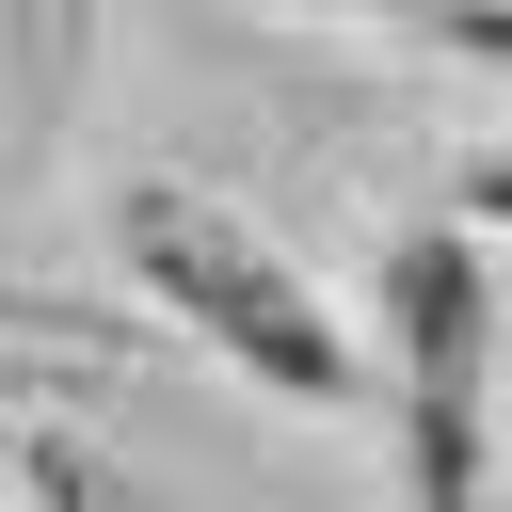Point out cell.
<instances>
[{"label": "cell", "mask_w": 512, "mask_h": 512, "mask_svg": "<svg viewBox=\"0 0 512 512\" xmlns=\"http://www.w3.org/2000/svg\"><path fill=\"white\" fill-rule=\"evenodd\" d=\"M112 256H128L144 304L192 320L240 384H272V400H352V384H368L352 336H336V304L288 272V240H272L256 208H224V192H192V176H128V192H112Z\"/></svg>", "instance_id": "6da1fadb"}, {"label": "cell", "mask_w": 512, "mask_h": 512, "mask_svg": "<svg viewBox=\"0 0 512 512\" xmlns=\"http://www.w3.org/2000/svg\"><path fill=\"white\" fill-rule=\"evenodd\" d=\"M496 256L480 224H384V416H400V496L480 512L496 480Z\"/></svg>", "instance_id": "7a4b0ae2"}, {"label": "cell", "mask_w": 512, "mask_h": 512, "mask_svg": "<svg viewBox=\"0 0 512 512\" xmlns=\"http://www.w3.org/2000/svg\"><path fill=\"white\" fill-rule=\"evenodd\" d=\"M144 320L96 304V288H0V400H112L144 384Z\"/></svg>", "instance_id": "3957f363"}, {"label": "cell", "mask_w": 512, "mask_h": 512, "mask_svg": "<svg viewBox=\"0 0 512 512\" xmlns=\"http://www.w3.org/2000/svg\"><path fill=\"white\" fill-rule=\"evenodd\" d=\"M0 496H16V512H192L176 480H144L128 448H96V432H64V416H32V432L0 448Z\"/></svg>", "instance_id": "277c9868"}, {"label": "cell", "mask_w": 512, "mask_h": 512, "mask_svg": "<svg viewBox=\"0 0 512 512\" xmlns=\"http://www.w3.org/2000/svg\"><path fill=\"white\" fill-rule=\"evenodd\" d=\"M64 80H80V0H16V16H0V192L48 160Z\"/></svg>", "instance_id": "5b68a950"}, {"label": "cell", "mask_w": 512, "mask_h": 512, "mask_svg": "<svg viewBox=\"0 0 512 512\" xmlns=\"http://www.w3.org/2000/svg\"><path fill=\"white\" fill-rule=\"evenodd\" d=\"M464 224H512V144H496V160L464 176Z\"/></svg>", "instance_id": "8992f818"}, {"label": "cell", "mask_w": 512, "mask_h": 512, "mask_svg": "<svg viewBox=\"0 0 512 512\" xmlns=\"http://www.w3.org/2000/svg\"><path fill=\"white\" fill-rule=\"evenodd\" d=\"M400 16H432V0H400Z\"/></svg>", "instance_id": "52a82bcc"}]
</instances>
